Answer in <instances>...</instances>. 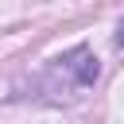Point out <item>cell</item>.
Wrapping results in <instances>:
<instances>
[{
  "instance_id": "obj_2",
  "label": "cell",
  "mask_w": 124,
  "mask_h": 124,
  "mask_svg": "<svg viewBox=\"0 0 124 124\" xmlns=\"http://www.w3.org/2000/svg\"><path fill=\"white\" fill-rule=\"evenodd\" d=\"M116 46H124V23L116 27Z\"/></svg>"
},
{
  "instance_id": "obj_1",
  "label": "cell",
  "mask_w": 124,
  "mask_h": 124,
  "mask_svg": "<svg viewBox=\"0 0 124 124\" xmlns=\"http://www.w3.org/2000/svg\"><path fill=\"white\" fill-rule=\"evenodd\" d=\"M62 66L78 78V85H93V81L101 78V66H97V58H93V50H85V46L66 50V54H62Z\"/></svg>"
}]
</instances>
